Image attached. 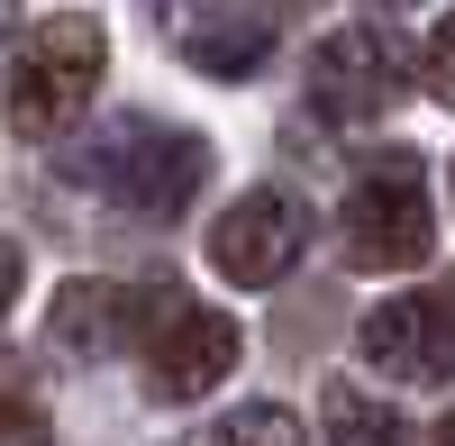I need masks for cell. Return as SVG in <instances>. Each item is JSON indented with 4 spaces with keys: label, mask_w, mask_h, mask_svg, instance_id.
Here are the masks:
<instances>
[{
    "label": "cell",
    "mask_w": 455,
    "mask_h": 446,
    "mask_svg": "<svg viewBox=\"0 0 455 446\" xmlns=\"http://www.w3.org/2000/svg\"><path fill=\"white\" fill-rule=\"evenodd\" d=\"M237 0H156V19L173 28V36H192V28H210V19H228Z\"/></svg>",
    "instance_id": "5bb4252c"
},
{
    "label": "cell",
    "mask_w": 455,
    "mask_h": 446,
    "mask_svg": "<svg viewBox=\"0 0 455 446\" xmlns=\"http://www.w3.org/2000/svg\"><path fill=\"white\" fill-rule=\"evenodd\" d=\"M19 274H28V255L0 237V319H10V301H19Z\"/></svg>",
    "instance_id": "9a60e30c"
},
{
    "label": "cell",
    "mask_w": 455,
    "mask_h": 446,
    "mask_svg": "<svg viewBox=\"0 0 455 446\" xmlns=\"http://www.w3.org/2000/svg\"><path fill=\"white\" fill-rule=\"evenodd\" d=\"M419 83H428V100H446V109H455V19L428 36V55H419Z\"/></svg>",
    "instance_id": "4fadbf2b"
},
{
    "label": "cell",
    "mask_w": 455,
    "mask_h": 446,
    "mask_svg": "<svg viewBox=\"0 0 455 446\" xmlns=\"http://www.w3.org/2000/svg\"><path fill=\"white\" fill-rule=\"evenodd\" d=\"M210 446H300V419L283 410V401H246V410H228L210 428Z\"/></svg>",
    "instance_id": "8fae6325"
},
{
    "label": "cell",
    "mask_w": 455,
    "mask_h": 446,
    "mask_svg": "<svg viewBox=\"0 0 455 446\" xmlns=\"http://www.w3.org/2000/svg\"><path fill=\"white\" fill-rule=\"evenodd\" d=\"M164 310H173V291H146V283H64L55 291V338L73 355H109L128 338H156Z\"/></svg>",
    "instance_id": "ba28073f"
},
{
    "label": "cell",
    "mask_w": 455,
    "mask_h": 446,
    "mask_svg": "<svg viewBox=\"0 0 455 446\" xmlns=\"http://www.w3.org/2000/svg\"><path fill=\"white\" fill-rule=\"evenodd\" d=\"M100 73H109L100 19H73V10L64 19H36L28 46H19V64H10V128L19 137H64L92 109Z\"/></svg>",
    "instance_id": "6da1fadb"
},
{
    "label": "cell",
    "mask_w": 455,
    "mask_h": 446,
    "mask_svg": "<svg viewBox=\"0 0 455 446\" xmlns=\"http://www.w3.org/2000/svg\"><path fill=\"white\" fill-rule=\"evenodd\" d=\"M182 55H192L201 73H219V83H237V73H255L264 55H274V28L246 19V10H228V19H210V28L182 36Z\"/></svg>",
    "instance_id": "9c48e42d"
},
{
    "label": "cell",
    "mask_w": 455,
    "mask_h": 446,
    "mask_svg": "<svg viewBox=\"0 0 455 446\" xmlns=\"http://www.w3.org/2000/svg\"><path fill=\"white\" fill-rule=\"evenodd\" d=\"M300 246H310V210L291 192H237V210L210 228V274L237 291H274L300 265Z\"/></svg>",
    "instance_id": "8992f818"
},
{
    "label": "cell",
    "mask_w": 455,
    "mask_h": 446,
    "mask_svg": "<svg viewBox=\"0 0 455 446\" xmlns=\"http://www.w3.org/2000/svg\"><path fill=\"white\" fill-rule=\"evenodd\" d=\"M437 446H455V410H446V428H437Z\"/></svg>",
    "instance_id": "e0dca14e"
},
{
    "label": "cell",
    "mask_w": 455,
    "mask_h": 446,
    "mask_svg": "<svg viewBox=\"0 0 455 446\" xmlns=\"http://www.w3.org/2000/svg\"><path fill=\"white\" fill-rule=\"evenodd\" d=\"M355 346H364L373 374H392V383H455V274L383 301L355 328Z\"/></svg>",
    "instance_id": "277c9868"
},
{
    "label": "cell",
    "mask_w": 455,
    "mask_h": 446,
    "mask_svg": "<svg viewBox=\"0 0 455 446\" xmlns=\"http://www.w3.org/2000/svg\"><path fill=\"white\" fill-rule=\"evenodd\" d=\"M337 237H347V265H364V274L428 265V246H437V219H428V164L410 155V146H383V155L355 173Z\"/></svg>",
    "instance_id": "7a4b0ae2"
},
{
    "label": "cell",
    "mask_w": 455,
    "mask_h": 446,
    "mask_svg": "<svg viewBox=\"0 0 455 446\" xmlns=\"http://www.w3.org/2000/svg\"><path fill=\"white\" fill-rule=\"evenodd\" d=\"M10 19H19V0H0V36H10Z\"/></svg>",
    "instance_id": "2e32d148"
},
{
    "label": "cell",
    "mask_w": 455,
    "mask_h": 446,
    "mask_svg": "<svg viewBox=\"0 0 455 446\" xmlns=\"http://www.w3.org/2000/svg\"><path fill=\"white\" fill-rule=\"evenodd\" d=\"M0 446H55L46 410H36L28 392H0Z\"/></svg>",
    "instance_id": "7c38bea8"
},
{
    "label": "cell",
    "mask_w": 455,
    "mask_h": 446,
    "mask_svg": "<svg viewBox=\"0 0 455 446\" xmlns=\"http://www.w3.org/2000/svg\"><path fill=\"white\" fill-rule=\"evenodd\" d=\"M383 10H410V0H383Z\"/></svg>",
    "instance_id": "ac0fdd59"
},
{
    "label": "cell",
    "mask_w": 455,
    "mask_h": 446,
    "mask_svg": "<svg viewBox=\"0 0 455 446\" xmlns=\"http://www.w3.org/2000/svg\"><path fill=\"white\" fill-rule=\"evenodd\" d=\"M83 182H100L119 210H137V219H173L182 201L210 182V146L192 137V128H156V119H119L83 164H73Z\"/></svg>",
    "instance_id": "3957f363"
},
{
    "label": "cell",
    "mask_w": 455,
    "mask_h": 446,
    "mask_svg": "<svg viewBox=\"0 0 455 446\" xmlns=\"http://www.w3.org/2000/svg\"><path fill=\"white\" fill-rule=\"evenodd\" d=\"M401 83H410V55H401L392 28H328L310 46V100L328 109L337 128L383 119V109L401 100Z\"/></svg>",
    "instance_id": "5b68a950"
},
{
    "label": "cell",
    "mask_w": 455,
    "mask_h": 446,
    "mask_svg": "<svg viewBox=\"0 0 455 446\" xmlns=\"http://www.w3.org/2000/svg\"><path fill=\"white\" fill-rule=\"evenodd\" d=\"M237 346H246L237 319H219V310L173 291V310L156 319V338H146V383H156V401H201V392H219L237 374Z\"/></svg>",
    "instance_id": "52a82bcc"
},
{
    "label": "cell",
    "mask_w": 455,
    "mask_h": 446,
    "mask_svg": "<svg viewBox=\"0 0 455 446\" xmlns=\"http://www.w3.org/2000/svg\"><path fill=\"white\" fill-rule=\"evenodd\" d=\"M319 410H328V446H410L401 410H383V401L355 392V383H328V392H319Z\"/></svg>",
    "instance_id": "30bf717a"
}]
</instances>
